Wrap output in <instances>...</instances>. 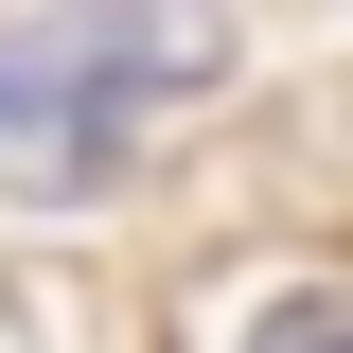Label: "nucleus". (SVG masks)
<instances>
[{
  "instance_id": "nucleus-1",
  "label": "nucleus",
  "mask_w": 353,
  "mask_h": 353,
  "mask_svg": "<svg viewBox=\"0 0 353 353\" xmlns=\"http://www.w3.org/2000/svg\"><path fill=\"white\" fill-rule=\"evenodd\" d=\"M230 71V0H71V18H36V124L71 106V124H159V106H194V88Z\"/></svg>"
},
{
  "instance_id": "nucleus-2",
  "label": "nucleus",
  "mask_w": 353,
  "mask_h": 353,
  "mask_svg": "<svg viewBox=\"0 0 353 353\" xmlns=\"http://www.w3.org/2000/svg\"><path fill=\"white\" fill-rule=\"evenodd\" d=\"M248 353H353V301H265Z\"/></svg>"
}]
</instances>
